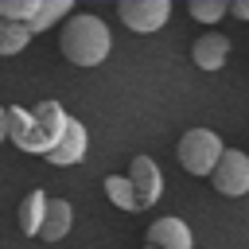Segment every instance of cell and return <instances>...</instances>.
Returning <instances> with one entry per match:
<instances>
[{"instance_id": "6da1fadb", "label": "cell", "mask_w": 249, "mask_h": 249, "mask_svg": "<svg viewBox=\"0 0 249 249\" xmlns=\"http://www.w3.org/2000/svg\"><path fill=\"white\" fill-rule=\"evenodd\" d=\"M58 51L66 54V62L74 66H101L113 51V35L105 27L101 16L93 12H74L66 23H62V35H58Z\"/></svg>"}, {"instance_id": "7a4b0ae2", "label": "cell", "mask_w": 249, "mask_h": 249, "mask_svg": "<svg viewBox=\"0 0 249 249\" xmlns=\"http://www.w3.org/2000/svg\"><path fill=\"white\" fill-rule=\"evenodd\" d=\"M222 152H226V148H222V136L210 132V128H187V132L179 136V144H175V160H179V167L191 171V175H210V171L218 167Z\"/></svg>"}, {"instance_id": "3957f363", "label": "cell", "mask_w": 249, "mask_h": 249, "mask_svg": "<svg viewBox=\"0 0 249 249\" xmlns=\"http://www.w3.org/2000/svg\"><path fill=\"white\" fill-rule=\"evenodd\" d=\"M66 109L58 105V101H39L35 109H31V132H27V148L23 152H35V156H47L54 144H58V136H62V128H66Z\"/></svg>"}, {"instance_id": "277c9868", "label": "cell", "mask_w": 249, "mask_h": 249, "mask_svg": "<svg viewBox=\"0 0 249 249\" xmlns=\"http://www.w3.org/2000/svg\"><path fill=\"white\" fill-rule=\"evenodd\" d=\"M210 183H214V191L226 195V198H241V195H249V152H241V148H226L222 160H218V167L210 171Z\"/></svg>"}, {"instance_id": "5b68a950", "label": "cell", "mask_w": 249, "mask_h": 249, "mask_svg": "<svg viewBox=\"0 0 249 249\" xmlns=\"http://www.w3.org/2000/svg\"><path fill=\"white\" fill-rule=\"evenodd\" d=\"M117 16H121V23H124L128 31L152 35V31H160V27L167 23L171 0H121V4H117Z\"/></svg>"}, {"instance_id": "8992f818", "label": "cell", "mask_w": 249, "mask_h": 249, "mask_svg": "<svg viewBox=\"0 0 249 249\" xmlns=\"http://www.w3.org/2000/svg\"><path fill=\"white\" fill-rule=\"evenodd\" d=\"M128 183H132V195H136V206H140V210L156 206L160 195H163V171H160V163L148 160V156H136V160L128 163Z\"/></svg>"}, {"instance_id": "52a82bcc", "label": "cell", "mask_w": 249, "mask_h": 249, "mask_svg": "<svg viewBox=\"0 0 249 249\" xmlns=\"http://www.w3.org/2000/svg\"><path fill=\"white\" fill-rule=\"evenodd\" d=\"M86 148H89V132H86V124H82L78 117H66V128H62L58 144H54L43 160L54 163V167H74V163L86 160Z\"/></svg>"}, {"instance_id": "ba28073f", "label": "cell", "mask_w": 249, "mask_h": 249, "mask_svg": "<svg viewBox=\"0 0 249 249\" xmlns=\"http://www.w3.org/2000/svg\"><path fill=\"white\" fill-rule=\"evenodd\" d=\"M148 245L152 249H195V233L183 218H156L148 226Z\"/></svg>"}, {"instance_id": "9c48e42d", "label": "cell", "mask_w": 249, "mask_h": 249, "mask_svg": "<svg viewBox=\"0 0 249 249\" xmlns=\"http://www.w3.org/2000/svg\"><path fill=\"white\" fill-rule=\"evenodd\" d=\"M191 58H195L198 70H222L226 58H230V35H222V31H202V35L195 39V47H191Z\"/></svg>"}, {"instance_id": "30bf717a", "label": "cell", "mask_w": 249, "mask_h": 249, "mask_svg": "<svg viewBox=\"0 0 249 249\" xmlns=\"http://www.w3.org/2000/svg\"><path fill=\"white\" fill-rule=\"evenodd\" d=\"M74 226V206L66 198H47V214H43V226H39V237L43 241H62Z\"/></svg>"}, {"instance_id": "8fae6325", "label": "cell", "mask_w": 249, "mask_h": 249, "mask_svg": "<svg viewBox=\"0 0 249 249\" xmlns=\"http://www.w3.org/2000/svg\"><path fill=\"white\" fill-rule=\"evenodd\" d=\"M43 214H47V195L35 187V191L23 195V202H19V210H16V222H19V230H23L27 237H39Z\"/></svg>"}, {"instance_id": "7c38bea8", "label": "cell", "mask_w": 249, "mask_h": 249, "mask_svg": "<svg viewBox=\"0 0 249 249\" xmlns=\"http://www.w3.org/2000/svg\"><path fill=\"white\" fill-rule=\"evenodd\" d=\"M70 16H74V4H70V0H43V4H39L35 23H31L27 31H31V35H39V31H47V27H62Z\"/></svg>"}, {"instance_id": "4fadbf2b", "label": "cell", "mask_w": 249, "mask_h": 249, "mask_svg": "<svg viewBox=\"0 0 249 249\" xmlns=\"http://www.w3.org/2000/svg\"><path fill=\"white\" fill-rule=\"evenodd\" d=\"M27 43H31V31H27L23 23H12V19H4V16H0V58L19 54Z\"/></svg>"}, {"instance_id": "5bb4252c", "label": "cell", "mask_w": 249, "mask_h": 249, "mask_svg": "<svg viewBox=\"0 0 249 249\" xmlns=\"http://www.w3.org/2000/svg\"><path fill=\"white\" fill-rule=\"evenodd\" d=\"M105 195H109V202L117 206V210H140L136 206V195H132V183H128V175H105Z\"/></svg>"}, {"instance_id": "9a60e30c", "label": "cell", "mask_w": 249, "mask_h": 249, "mask_svg": "<svg viewBox=\"0 0 249 249\" xmlns=\"http://www.w3.org/2000/svg\"><path fill=\"white\" fill-rule=\"evenodd\" d=\"M187 12H191V19H198L202 27H214V23H222V19L230 16V4H226V0H191Z\"/></svg>"}, {"instance_id": "2e32d148", "label": "cell", "mask_w": 249, "mask_h": 249, "mask_svg": "<svg viewBox=\"0 0 249 249\" xmlns=\"http://www.w3.org/2000/svg\"><path fill=\"white\" fill-rule=\"evenodd\" d=\"M39 4H43V0H0V16H4V19H12V23L31 27V23H35V16H39Z\"/></svg>"}, {"instance_id": "e0dca14e", "label": "cell", "mask_w": 249, "mask_h": 249, "mask_svg": "<svg viewBox=\"0 0 249 249\" xmlns=\"http://www.w3.org/2000/svg\"><path fill=\"white\" fill-rule=\"evenodd\" d=\"M230 12H233L237 19H245V23H249V0H237V4H230Z\"/></svg>"}, {"instance_id": "ac0fdd59", "label": "cell", "mask_w": 249, "mask_h": 249, "mask_svg": "<svg viewBox=\"0 0 249 249\" xmlns=\"http://www.w3.org/2000/svg\"><path fill=\"white\" fill-rule=\"evenodd\" d=\"M8 140V121H4V105H0V144Z\"/></svg>"}, {"instance_id": "d6986e66", "label": "cell", "mask_w": 249, "mask_h": 249, "mask_svg": "<svg viewBox=\"0 0 249 249\" xmlns=\"http://www.w3.org/2000/svg\"><path fill=\"white\" fill-rule=\"evenodd\" d=\"M144 249H152V245H144Z\"/></svg>"}]
</instances>
